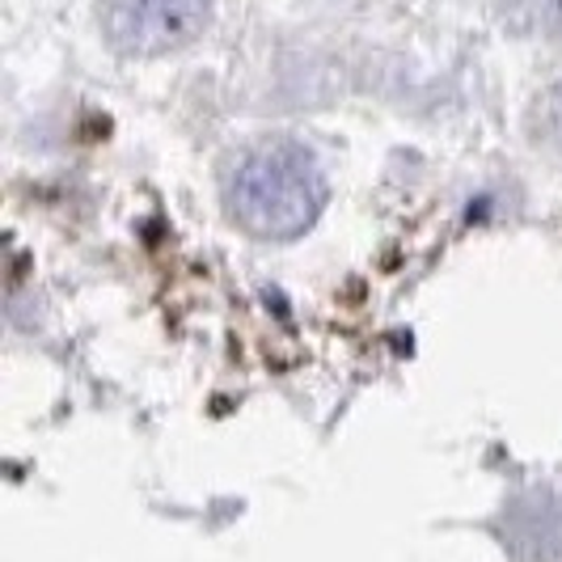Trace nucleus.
<instances>
[{"instance_id":"1","label":"nucleus","mask_w":562,"mask_h":562,"mask_svg":"<svg viewBox=\"0 0 562 562\" xmlns=\"http://www.w3.org/2000/svg\"><path fill=\"white\" fill-rule=\"evenodd\" d=\"M326 173L296 140H262L237 157L225 182L228 221L258 241H292L326 212Z\"/></svg>"},{"instance_id":"2","label":"nucleus","mask_w":562,"mask_h":562,"mask_svg":"<svg viewBox=\"0 0 562 562\" xmlns=\"http://www.w3.org/2000/svg\"><path fill=\"white\" fill-rule=\"evenodd\" d=\"M102 34L119 56H169L191 47L212 22V0H98Z\"/></svg>"},{"instance_id":"3","label":"nucleus","mask_w":562,"mask_h":562,"mask_svg":"<svg viewBox=\"0 0 562 562\" xmlns=\"http://www.w3.org/2000/svg\"><path fill=\"white\" fill-rule=\"evenodd\" d=\"M520 22L546 38H562V0H516Z\"/></svg>"},{"instance_id":"4","label":"nucleus","mask_w":562,"mask_h":562,"mask_svg":"<svg viewBox=\"0 0 562 562\" xmlns=\"http://www.w3.org/2000/svg\"><path fill=\"white\" fill-rule=\"evenodd\" d=\"M541 136L550 140V148L562 157V81L546 93V102H541Z\"/></svg>"}]
</instances>
